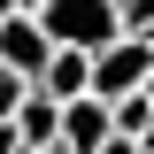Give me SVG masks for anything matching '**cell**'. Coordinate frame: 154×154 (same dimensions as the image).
I'll list each match as a JSON object with an SVG mask.
<instances>
[{
	"mask_svg": "<svg viewBox=\"0 0 154 154\" xmlns=\"http://www.w3.org/2000/svg\"><path fill=\"white\" fill-rule=\"evenodd\" d=\"M31 16L46 23L54 46H77V54H100V46L123 38V8L116 0H38Z\"/></svg>",
	"mask_w": 154,
	"mask_h": 154,
	"instance_id": "6da1fadb",
	"label": "cell"
},
{
	"mask_svg": "<svg viewBox=\"0 0 154 154\" xmlns=\"http://www.w3.org/2000/svg\"><path fill=\"white\" fill-rule=\"evenodd\" d=\"M146 77H154V38H116V46L93 54V93H100V100L146 93Z\"/></svg>",
	"mask_w": 154,
	"mask_h": 154,
	"instance_id": "7a4b0ae2",
	"label": "cell"
},
{
	"mask_svg": "<svg viewBox=\"0 0 154 154\" xmlns=\"http://www.w3.org/2000/svg\"><path fill=\"white\" fill-rule=\"evenodd\" d=\"M54 54H62V46H54V38H46V23H38L31 8H23V16H8V23H0V69H16V77H31V85H38V77H46V62H54Z\"/></svg>",
	"mask_w": 154,
	"mask_h": 154,
	"instance_id": "3957f363",
	"label": "cell"
},
{
	"mask_svg": "<svg viewBox=\"0 0 154 154\" xmlns=\"http://www.w3.org/2000/svg\"><path fill=\"white\" fill-rule=\"evenodd\" d=\"M116 146V100L85 93V100H62V154H100Z\"/></svg>",
	"mask_w": 154,
	"mask_h": 154,
	"instance_id": "277c9868",
	"label": "cell"
},
{
	"mask_svg": "<svg viewBox=\"0 0 154 154\" xmlns=\"http://www.w3.org/2000/svg\"><path fill=\"white\" fill-rule=\"evenodd\" d=\"M38 93H54V100H85V93H93V54L62 46V54L46 62V77H38Z\"/></svg>",
	"mask_w": 154,
	"mask_h": 154,
	"instance_id": "5b68a950",
	"label": "cell"
},
{
	"mask_svg": "<svg viewBox=\"0 0 154 154\" xmlns=\"http://www.w3.org/2000/svg\"><path fill=\"white\" fill-rule=\"evenodd\" d=\"M16 123H23L31 146H62V100H54V93H38V85H31V100H23Z\"/></svg>",
	"mask_w": 154,
	"mask_h": 154,
	"instance_id": "8992f818",
	"label": "cell"
},
{
	"mask_svg": "<svg viewBox=\"0 0 154 154\" xmlns=\"http://www.w3.org/2000/svg\"><path fill=\"white\" fill-rule=\"evenodd\" d=\"M23 100H31V77L0 69V123H8V116H23Z\"/></svg>",
	"mask_w": 154,
	"mask_h": 154,
	"instance_id": "52a82bcc",
	"label": "cell"
},
{
	"mask_svg": "<svg viewBox=\"0 0 154 154\" xmlns=\"http://www.w3.org/2000/svg\"><path fill=\"white\" fill-rule=\"evenodd\" d=\"M123 8V38H154V0H116Z\"/></svg>",
	"mask_w": 154,
	"mask_h": 154,
	"instance_id": "ba28073f",
	"label": "cell"
},
{
	"mask_svg": "<svg viewBox=\"0 0 154 154\" xmlns=\"http://www.w3.org/2000/svg\"><path fill=\"white\" fill-rule=\"evenodd\" d=\"M0 154H31V139H23V123H16V116L0 123Z\"/></svg>",
	"mask_w": 154,
	"mask_h": 154,
	"instance_id": "9c48e42d",
	"label": "cell"
},
{
	"mask_svg": "<svg viewBox=\"0 0 154 154\" xmlns=\"http://www.w3.org/2000/svg\"><path fill=\"white\" fill-rule=\"evenodd\" d=\"M100 154H146V146H131V139H116V146H100Z\"/></svg>",
	"mask_w": 154,
	"mask_h": 154,
	"instance_id": "30bf717a",
	"label": "cell"
},
{
	"mask_svg": "<svg viewBox=\"0 0 154 154\" xmlns=\"http://www.w3.org/2000/svg\"><path fill=\"white\" fill-rule=\"evenodd\" d=\"M8 16H23V0H0V23H8Z\"/></svg>",
	"mask_w": 154,
	"mask_h": 154,
	"instance_id": "8fae6325",
	"label": "cell"
},
{
	"mask_svg": "<svg viewBox=\"0 0 154 154\" xmlns=\"http://www.w3.org/2000/svg\"><path fill=\"white\" fill-rule=\"evenodd\" d=\"M31 154H62V146H31Z\"/></svg>",
	"mask_w": 154,
	"mask_h": 154,
	"instance_id": "7c38bea8",
	"label": "cell"
},
{
	"mask_svg": "<svg viewBox=\"0 0 154 154\" xmlns=\"http://www.w3.org/2000/svg\"><path fill=\"white\" fill-rule=\"evenodd\" d=\"M146 100H154V77H146Z\"/></svg>",
	"mask_w": 154,
	"mask_h": 154,
	"instance_id": "4fadbf2b",
	"label": "cell"
},
{
	"mask_svg": "<svg viewBox=\"0 0 154 154\" xmlns=\"http://www.w3.org/2000/svg\"><path fill=\"white\" fill-rule=\"evenodd\" d=\"M23 8H38V0H23Z\"/></svg>",
	"mask_w": 154,
	"mask_h": 154,
	"instance_id": "5bb4252c",
	"label": "cell"
}]
</instances>
